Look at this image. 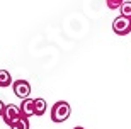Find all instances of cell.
Listing matches in <instances>:
<instances>
[{
	"label": "cell",
	"mask_w": 131,
	"mask_h": 129,
	"mask_svg": "<svg viewBox=\"0 0 131 129\" xmlns=\"http://www.w3.org/2000/svg\"><path fill=\"white\" fill-rule=\"evenodd\" d=\"M72 114V107L65 100H58L51 107V121L53 122H65Z\"/></svg>",
	"instance_id": "1"
},
{
	"label": "cell",
	"mask_w": 131,
	"mask_h": 129,
	"mask_svg": "<svg viewBox=\"0 0 131 129\" xmlns=\"http://www.w3.org/2000/svg\"><path fill=\"white\" fill-rule=\"evenodd\" d=\"M112 31L117 36H126L131 32V19L124 17V15H117L116 19L112 20Z\"/></svg>",
	"instance_id": "2"
},
{
	"label": "cell",
	"mask_w": 131,
	"mask_h": 129,
	"mask_svg": "<svg viewBox=\"0 0 131 129\" xmlns=\"http://www.w3.org/2000/svg\"><path fill=\"white\" fill-rule=\"evenodd\" d=\"M20 109L17 107V105H14V104H9V105H5V109H4V114H2V119H4V122L7 126H12L15 122V121L20 117Z\"/></svg>",
	"instance_id": "3"
},
{
	"label": "cell",
	"mask_w": 131,
	"mask_h": 129,
	"mask_svg": "<svg viewBox=\"0 0 131 129\" xmlns=\"http://www.w3.org/2000/svg\"><path fill=\"white\" fill-rule=\"evenodd\" d=\"M12 88H14V93L17 97H19L20 100L22 99H27V97L31 95V83L27 80H15L14 83H12Z\"/></svg>",
	"instance_id": "4"
},
{
	"label": "cell",
	"mask_w": 131,
	"mask_h": 129,
	"mask_svg": "<svg viewBox=\"0 0 131 129\" xmlns=\"http://www.w3.org/2000/svg\"><path fill=\"white\" fill-rule=\"evenodd\" d=\"M34 102H36V99H31V97L22 99V104L19 105V109H20V114L24 115V117L36 115V105H34Z\"/></svg>",
	"instance_id": "5"
},
{
	"label": "cell",
	"mask_w": 131,
	"mask_h": 129,
	"mask_svg": "<svg viewBox=\"0 0 131 129\" xmlns=\"http://www.w3.org/2000/svg\"><path fill=\"white\" fill-rule=\"evenodd\" d=\"M14 81H12V77H10V73L7 70H0V87L5 88V87L12 85Z\"/></svg>",
	"instance_id": "6"
},
{
	"label": "cell",
	"mask_w": 131,
	"mask_h": 129,
	"mask_svg": "<svg viewBox=\"0 0 131 129\" xmlns=\"http://www.w3.org/2000/svg\"><path fill=\"white\" fill-rule=\"evenodd\" d=\"M10 129H29V117L20 115L19 119H17L14 124L10 126Z\"/></svg>",
	"instance_id": "7"
},
{
	"label": "cell",
	"mask_w": 131,
	"mask_h": 129,
	"mask_svg": "<svg viewBox=\"0 0 131 129\" xmlns=\"http://www.w3.org/2000/svg\"><path fill=\"white\" fill-rule=\"evenodd\" d=\"M34 105H36V115H43L46 112V109H48V104H46L44 99H36Z\"/></svg>",
	"instance_id": "8"
},
{
	"label": "cell",
	"mask_w": 131,
	"mask_h": 129,
	"mask_svg": "<svg viewBox=\"0 0 131 129\" xmlns=\"http://www.w3.org/2000/svg\"><path fill=\"white\" fill-rule=\"evenodd\" d=\"M119 12H121V15L131 19V0H124L123 2V5L119 7Z\"/></svg>",
	"instance_id": "9"
},
{
	"label": "cell",
	"mask_w": 131,
	"mask_h": 129,
	"mask_svg": "<svg viewBox=\"0 0 131 129\" xmlns=\"http://www.w3.org/2000/svg\"><path fill=\"white\" fill-rule=\"evenodd\" d=\"M123 2H124V0H106V5L111 10H116V9H119V7L123 5Z\"/></svg>",
	"instance_id": "10"
},
{
	"label": "cell",
	"mask_w": 131,
	"mask_h": 129,
	"mask_svg": "<svg viewBox=\"0 0 131 129\" xmlns=\"http://www.w3.org/2000/svg\"><path fill=\"white\" fill-rule=\"evenodd\" d=\"M4 109H5V104L0 100V117H2V114H4Z\"/></svg>",
	"instance_id": "11"
},
{
	"label": "cell",
	"mask_w": 131,
	"mask_h": 129,
	"mask_svg": "<svg viewBox=\"0 0 131 129\" xmlns=\"http://www.w3.org/2000/svg\"><path fill=\"white\" fill-rule=\"evenodd\" d=\"M73 129H85V127H82V126H77V127H73Z\"/></svg>",
	"instance_id": "12"
}]
</instances>
